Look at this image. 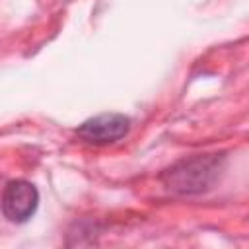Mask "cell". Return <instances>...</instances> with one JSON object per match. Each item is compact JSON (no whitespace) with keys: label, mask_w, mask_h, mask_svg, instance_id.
Wrapping results in <instances>:
<instances>
[{"label":"cell","mask_w":249,"mask_h":249,"mask_svg":"<svg viewBox=\"0 0 249 249\" xmlns=\"http://www.w3.org/2000/svg\"><path fill=\"white\" fill-rule=\"evenodd\" d=\"M130 130V119L123 113H101L95 115L88 121H84L78 128L76 134L88 142V144H95V146H103V144H113L121 138H124Z\"/></svg>","instance_id":"cell-3"},{"label":"cell","mask_w":249,"mask_h":249,"mask_svg":"<svg viewBox=\"0 0 249 249\" xmlns=\"http://www.w3.org/2000/svg\"><path fill=\"white\" fill-rule=\"evenodd\" d=\"M39 206V191L31 181L25 179H14L10 181L0 198L2 214L12 224H25L33 218Z\"/></svg>","instance_id":"cell-2"},{"label":"cell","mask_w":249,"mask_h":249,"mask_svg":"<svg viewBox=\"0 0 249 249\" xmlns=\"http://www.w3.org/2000/svg\"><path fill=\"white\" fill-rule=\"evenodd\" d=\"M224 165L222 156H195L181 160L161 173L163 185L179 195H198L208 191L220 177Z\"/></svg>","instance_id":"cell-1"}]
</instances>
